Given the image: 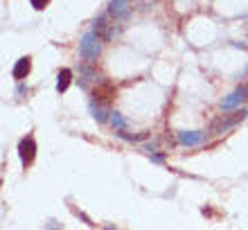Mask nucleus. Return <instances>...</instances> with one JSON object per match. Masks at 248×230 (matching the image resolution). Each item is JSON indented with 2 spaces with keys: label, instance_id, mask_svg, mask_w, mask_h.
Listing matches in <instances>:
<instances>
[{
  "label": "nucleus",
  "instance_id": "obj_11",
  "mask_svg": "<svg viewBox=\"0 0 248 230\" xmlns=\"http://www.w3.org/2000/svg\"><path fill=\"white\" fill-rule=\"evenodd\" d=\"M91 113H93V118L97 120V122H108V115H113V113L106 111L104 106H99L95 99L91 102Z\"/></svg>",
  "mask_w": 248,
  "mask_h": 230
},
{
  "label": "nucleus",
  "instance_id": "obj_12",
  "mask_svg": "<svg viewBox=\"0 0 248 230\" xmlns=\"http://www.w3.org/2000/svg\"><path fill=\"white\" fill-rule=\"evenodd\" d=\"M111 95H113V86L108 81H102V86L95 91V99H99V102H108Z\"/></svg>",
  "mask_w": 248,
  "mask_h": 230
},
{
  "label": "nucleus",
  "instance_id": "obj_6",
  "mask_svg": "<svg viewBox=\"0 0 248 230\" xmlns=\"http://www.w3.org/2000/svg\"><path fill=\"white\" fill-rule=\"evenodd\" d=\"M131 14V0H111L108 2V16L115 20H124Z\"/></svg>",
  "mask_w": 248,
  "mask_h": 230
},
{
  "label": "nucleus",
  "instance_id": "obj_17",
  "mask_svg": "<svg viewBox=\"0 0 248 230\" xmlns=\"http://www.w3.org/2000/svg\"><path fill=\"white\" fill-rule=\"evenodd\" d=\"M16 92H18V95H27V92H30V91H27V86H23V84H20L18 88H16Z\"/></svg>",
  "mask_w": 248,
  "mask_h": 230
},
{
  "label": "nucleus",
  "instance_id": "obj_7",
  "mask_svg": "<svg viewBox=\"0 0 248 230\" xmlns=\"http://www.w3.org/2000/svg\"><path fill=\"white\" fill-rule=\"evenodd\" d=\"M203 140H205V133L203 131H181L178 133V142L185 147H196V145H201Z\"/></svg>",
  "mask_w": 248,
  "mask_h": 230
},
{
  "label": "nucleus",
  "instance_id": "obj_14",
  "mask_svg": "<svg viewBox=\"0 0 248 230\" xmlns=\"http://www.w3.org/2000/svg\"><path fill=\"white\" fill-rule=\"evenodd\" d=\"M47 2H50V0H30V5H32L34 9H46Z\"/></svg>",
  "mask_w": 248,
  "mask_h": 230
},
{
  "label": "nucleus",
  "instance_id": "obj_5",
  "mask_svg": "<svg viewBox=\"0 0 248 230\" xmlns=\"http://www.w3.org/2000/svg\"><path fill=\"white\" fill-rule=\"evenodd\" d=\"M18 156H20V163L25 165H32L34 156H36V142H34L32 136H25V138L18 142Z\"/></svg>",
  "mask_w": 248,
  "mask_h": 230
},
{
  "label": "nucleus",
  "instance_id": "obj_1",
  "mask_svg": "<svg viewBox=\"0 0 248 230\" xmlns=\"http://www.w3.org/2000/svg\"><path fill=\"white\" fill-rule=\"evenodd\" d=\"M246 115H248L246 108L230 113V115H221L219 120H215V122L210 124V133H215V136H219V133H228L230 129H235L239 122H244V120H246Z\"/></svg>",
  "mask_w": 248,
  "mask_h": 230
},
{
  "label": "nucleus",
  "instance_id": "obj_13",
  "mask_svg": "<svg viewBox=\"0 0 248 230\" xmlns=\"http://www.w3.org/2000/svg\"><path fill=\"white\" fill-rule=\"evenodd\" d=\"M111 124H113V126H118L120 131H122L124 126H126V122H124V118H122V115H120V113H113V118H111Z\"/></svg>",
  "mask_w": 248,
  "mask_h": 230
},
{
  "label": "nucleus",
  "instance_id": "obj_10",
  "mask_svg": "<svg viewBox=\"0 0 248 230\" xmlns=\"http://www.w3.org/2000/svg\"><path fill=\"white\" fill-rule=\"evenodd\" d=\"M70 81H72V70H70V68L59 70V75H57V92H65V91H68Z\"/></svg>",
  "mask_w": 248,
  "mask_h": 230
},
{
  "label": "nucleus",
  "instance_id": "obj_2",
  "mask_svg": "<svg viewBox=\"0 0 248 230\" xmlns=\"http://www.w3.org/2000/svg\"><path fill=\"white\" fill-rule=\"evenodd\" d=\"M99 52H102V39H99L97 34L93 32H86L84 36H81V41H79V54L84 57V59H97Z\"/></svg>",
  "mask_w": 248,
  "mask_h": 230
},
{
  "label": "nucleus",
  "instance_id": "obj_4",
  "mask_svg": "<svg viewBox=\"0 0 248 230\" xmlns=\"http://www.w3.org/2000/svg\"><path fill=\"white\" fill-rule=\"evenodd\" d=\"M93 32L97 34L102 41H111L118 34V30H115V25H108V18L102 14V16H97V18L93 20Z\"/></svg>",
  "mask_w": 248,
  "mask_h": 230
},
{
  "label": "nucleus",
  "instance_id": "obj_9",
  "mask_svg": "<svg viewBox=\"0 0 248 230\" xmlns=\"http://www.w3.org/2000/svg\"><path fill=\"white\" fill-rule=\"evenodd\" d=\"M79 77H81V86H86V81H97L99 75L97 70L88 63H79Z\"/></svg>",
  "mask_w": 248,
  "mask_h": 230
},
{
  "label": "nucleus",
  "instance_id": "obj_8",
  "mask_svg": "<svg viewBox=\"0 0 248 230\" xmlns=\"http://www.w3.org/2000/svg\"><path fill=\"white\" fill-rule=\"evenodd\" d=\"M30 70H32V61H30V57H20L16 63H14L12 68V75L14 79H18V81H23V79L30 75Z\"/></svg>",
  "mask_w": 248,
  "mask_h": 230
},
{
  "label": "nucleus",
  "instance_id": "obj_3",
  "mask_svg": "<svg viewBox=\"0 0 248 230\" xmlns=\"http://www.w3.org/2000/svg\"><path fill=\"white\" fill-rule=\"evenodd\" d=\"M246 99H248V86H239V88H235V91L221 102V108L223 111H235V108H239Z\"/></svg>",
  "mask_w": 248,
  "mask_h": 230
},
{
  "label": "nucleus",
  "instance_id": "obj_16",
  "mask_svg": "<svg viewBox=\"0 0 248 230\" xmlns=\"http://www.w3.org/2000/svg\"><path fill=\"white\" fill-rule=\"evenodd\" d=\"M46 228H47V230H59V226H57V221H54V219H50Z\"/></svg>",
  "mask_w": 248,
  "mask_h": 230
},
{
  "label": "nucleus",
  "instance_id": "obj_15",
  "mask_svg": "<svg viewBox=\"0 0 248 230\" xmlns=\"http://www.w3.org/2000/svg\"><path fill=\"white\" fill-rule=\"evenodd\" d=\"M151 160H154V163H158V165H160V163H163V160H165V156H163V153H151Z\"/></svg>",
  "mask_w": 248,
  "mask_h": 230
}]
</instances>
